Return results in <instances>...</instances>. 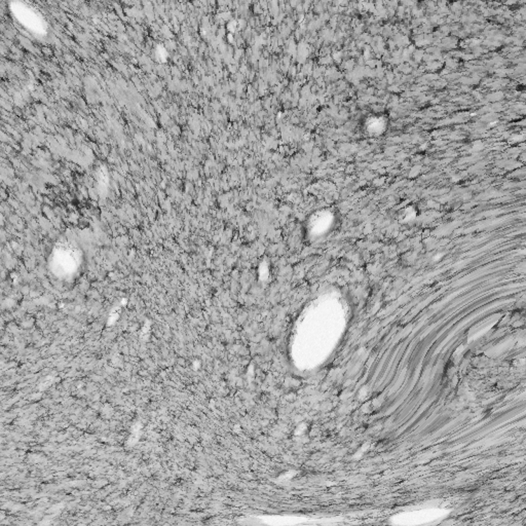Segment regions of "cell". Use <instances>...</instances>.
Returning <instances> with one entry per match:
<instances>
[{"mask_svg": "<svg viewBox=\"0 0 526 526\" xmlns=\"http://www.w3.org/2000/svg\"><path fill=\"white\" fill-rule=\"evenodd\" d=\"M12 11L14 12L15 18L28 29L34 31L39 34H43L46 31V24L43 23L41 15L36 11L28 6L27 4L15 2V4H13Z\"/></svg>", "mask_w": 526, "mask_h": 526, "instance_id": "cell-1", "label": "cell"}]
</instances>
